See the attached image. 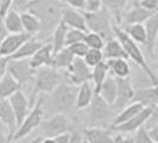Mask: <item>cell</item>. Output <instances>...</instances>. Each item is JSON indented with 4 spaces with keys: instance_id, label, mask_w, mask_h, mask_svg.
<instances>
[{
    "instance_id": "f546056e",
    "label": "cell",
    "mask_w": 158,
    "mask_h": 143,
    "mask_svg": "<svg viewBox=\"0 0 158 143\" xmlns=\"http://www.w3.org/2000/svg\"><path fill=\"white\" fill-rule=\"evenodd\" d=\"M68 26L61 20L57 24L54 31L51 33V46H52V51L56 54L57 51H60L61 49L65 47V37H67V32H68Z\"/></svg>"
},
{
    "instance_id": "9f6ffc18",
    "label": "cell",
    "mask_w": 158,
    "mask_h": 143,
    "mask_svg": "<svg viewBox=\"0 0 158 143\" xmlns=\"http://www.w3.org/2000/svg\"><path fill=\"white\" fill-rule=\"evenodd\" d=\"M152 86H153V88H155V91H156V93H157V95H158V82L155 84V85H152Z\"/></svg>"
},
{
    "instance_id": "603a6c76",
    "label": "cell",
    "mask_w": 158,
    "mask_h": 143,
    "mask_svg": "<svg viewBox=\"0 0 158 143\" xmlns=\"http://www.w3.org/2000/svg\"><path fill=\"white\" fill-rule=\"evenodd\" d=\"M99 95L110 105H113L117 99V79L113 75H108L102 82Z\"/></svg>"
},
{
    "instance_id": "f907efd6",
    "label": "cell",
    "mask_w": 158,
    "mask_h": 143,
    "mask_svg": "<svg viewBox=\"0 0 158 143\" xmlns=\"http://www.w3.org/2000/svg\"><path fill=\"white\" fill-rule=\"evenodd\" d=\"M83 136L80 131H73L70 136V142L69 143H82Z\"/></svg>"
},
{
    "instance_id": "d6986e66",
    "label": "cell",
    "mask_w": 158,
    "mask_h": 143,
    "mask_svg": "<svg viewBox=\"0 0 158 143\" xmlns=\"http://www.w3.org/2000/svg\"><path fill=\"white\" fill-rule=\"evenodd\" d=\"M52 60H54L52 46H51V43H47V44H43L30 57V63L35 69H37L40 67H44V66L52 67Z\"/></svg>"
},
{
    "instance_id": "f5cc1de1",
    "label": "cell",
    "mask_w": 158,
    "mask_h": 143,
    "mask_svg": "<svg viewBox=\"0 0 158 143\" xmlns=\"http://www.w3.org/2000/svg\"><path fill=\"white\" fill-rule=\"evenodd\" d=\"M32 0H16V2H15V5L17 6V10H22L23 11L25 6L29 4V2H31Z\"/></svg>"
},
{
    "instance_id": "e0dca14e",
    "label": "cell",
    "mask_w": 158,
    "mask_h": 143,
    "mask_svg": "<svg viewBox=\"0 0 158 143\" xmlns=\"http://www.w3.org/2000/svg\"><path fill=\"white\" fill-rule=\"evenodd\" d=\"M0 123H2L5 127L7 128L10 136L12 138V136L17 130V122L15 112L12 110V106H11L10 100L7 98H1L0 99Z\"/></svg>"
},
{
    "instance_id": "30bf717a",
    "label": "cell",
    "mask_w": 158,
    "mask_h": 143,
    "mask_svg": "<svg viewBox=\"0 0 158 143\" xmlns=\"http://www.w3.org/2000/svg\"><path fill=\"white\" fill-rule=\"evenodd\" d=\"M64 79L71 85L80 86L83 82L92 81V68L88 66L83 58L75 57L68 69H65Z\"/></svg>"
},
{
    "instance_id": "9c48e42d",
    "label": "cell",
    "mask_w": 158,
    "mask_h": 143,
    "mask_svg": "<svg viewBox=\"0 0 158 143\" xmlns=\"http://www.w3.org/2000/svg\"><path fill=\"white\" fill-rule=\"evenodd\" d=\"M7 72L22 86L35 80L36 69L30 63V58H10Z\"/></svg>"
},
{
    "instance_id": "ffe728a7",
    "label": "cell",
    "mask_w": 158,
    "mask_h": 143,
    "mask_svg": "<svg viewBox=\"0 0 158 143\" xmlns=\"http://www.w3.org/2000/svg\"><path fill=\"white\" fill-rule=\"evenodd\" d=\"M83 138L88 143H115L111 131L100 127H90L83 131Z\"/></svg>"
},
{
    "instance_id": "c3c4849f",
    "label": "cell",
    "mask_w": 158,
    "mask_h": 143,
    "mask_svg": "<svg viewBox=\"0 0 158 143\" xmlns=\"http://www.w3.org/2000/svg\"><path fill=\"white\" fill-rule=\"evenodd\" d=\"M7 35H8L7 29H6L5 24H4L2 18H0V46H1V43L4 42V40L7 37Z\"/></svg>"
},
{
    "instance_id": "d6a6232c",
    "label": "cell",
    "mask_w": 158,
    "mask_h": 143,
    "mask_svg": "<svg viewBox=\"0 0 158 143\" xmlns=\"http://www.w3.org/2000/svg\"><path fill=\"white\" fill-rule=\"evenodd\" d=\"M75 56L70 51L68 47H64L60 51L54 54V60H52V67L57 69H68L73 63Z\"/></svg>"
},
{
    "instance_id": "3957f363",
    "label": "cell",
    "mask_w": 158,
    "mask_h": 143,
    "mask_svg": "<svg viewBox=\"0 0 158 143\" xmlns=\"http://www.w3.org/2000/svg\"><path fill=\"white\" fill-rule=\"evenodd\" d=\"M64 75L61 74L57 68H54L51 66H44L36 69L35 73V87L33 92L31 93V99L29 100L30 107L36 103V95L40 94H50L61 82H63Z\"/></svg>"
},
{
    "instance_id": "8fae6325",
    "label": "cell",
    "mask_w": 158,
    "mask_h": 143,
    "mask_svg": "<svg viewBox=\"0 0 158 143\" xmlns=\"http://www.w3.org/2000/svg\"><path fill=\"white\" fill-rule=\"evenodd\" d=\"M117 79V99L113 104L115 111L123 110L131 102H133L135 88L128 78H115Z\"/></svg>"
},
{
    "instance_id": "681fc988",
    "label": "cell",
    "mask_w": 158,
    "mask_h": 143,
    "mask_svg": "<svg viewBox=\"0 0 158 143\" xmlns=\"http://www.w3.org/2000/svg\"><path fill=\"white\" fill-rule=\"evenodd\" d=\"M148 132L152 138V141L155 143H158V123L155 124L153 127H151L150 129H148Z\"/></svg>"
},
{
    "instance_id": "277c9868",
    "label": "cell",
    "mask_w": 158,
    "mask_h": 143,
    "mask_svg": "<svg viewBox=\"0 0 158 143\" xmlns=\"http://www.w3.org/2000/svg\"><path fill=\"white\" fill-rule=\"evenodd\" d=\"M79 86L71 85L67 81L61 82L49 94V107L55 113H69L75 109Z\"/></svg>"
},
{
    "instance_id": "5b68a950",
    "label": "cell",
    "mask_w": 158,
    "mask_h": 143,
    "mask_svg": "<svg viewBox=\"0 0 158 143\" xmlns=\"http://www.w3.org/2000/svg\"><path fill=\"white\" fill-rule=\"evenodd\" d=\"M86 19L88 31L99 33L105 41L114 37L113 32V17L108 10L101 6L98 11H82Z\"/></svg>"
},
{
    "instance_id": "5bb4252c",
    "label": "cell",
    "mask_w": 158,
    "mask_h": 143,
    "mask_svg": "<svg viewBox=\"0 0 158 143\" xmlns=\"http://www.w3.org/2000/svg\"><path fill=\"white\" fill-rule=\"evenodd\" d=\"M10 104L12 106V110L15 112V116H16V122H17V128L19 127L23 120L25 119V117L29 115V112L31 110L30 107V103L27 100V98L25 97L23 92L19 89L17 91L16 93L11 95L8 98Z\"/></svg>"
},
{
    "instance_id": "b9f144b4",
    "label": "cell",
    "mask_w": 158,
    "mask_h": 143,
    "mask_svg": "<svg viewBox=\"0 0 158 143\" xmlns=\"http://www.w3.org/2000/svg\"><path fill=\"white\" fill-rule=\"evenodd\" d=\"M157 123H158V104L153 106L150 117H149V119H148L146 123H145V128H146V129H150L151 127H153V125L157 124Z\"/></svg>"
},
{
    "instance_id": "8d00e7d4",
    "label": "cell",
    "mask_w": 158,
    "mask_h": 143,
    "mask_svg": "<svg viewBox=\"0 0 158 143\" xmlns=\"http://www.w3.org/2000/svg\"><path fill=\"white\" fill-rule=\"evenodd\" d=\"M83 60L90 68H93L96 64L102 62L105 60V57H103V53L101 49H89L87 51V54L83 57Z\"/></svg>"
},
{
    "instance_id": "db71d44e",
    "label": "cell",
    "mask_w": 158,
    "mask_h": 143,
    "mask_svg": "<svg viewBox=\"0 0 158 143\" xmlns=\"http://www.w3.org/2000/svg\"><path fill=\"white\" fill-rule=\"evenodd\" d=\"M40 143H55V141H54V138H51V137H44V138L40 141Z\"/></svg>"
},
{
    "instance_id": "484cf974",
    "label": "cell",
    "mask_w": 158,
    "mask_h": 143,
    "mask_svg": "<svg viewBox=\"0 0 158 143\" xmlns=\"http://www.w3.org/2000/svg\"><path fill=\"white\" fill-rule=\"evenodd\" d=\"M44 43L40 40H37L35 36L24 43L10 58H30Z\"/></svg>"
},
{
    "instance_id": "cb8c5ba5",
    "label": "cell",
    "mask_w": 158,
    "mask_h": 143,
    "mask_svg": "<svg viewBox=\"0 0 158 143\" xmlns=\"http://www.w3.org/2000/svg\"><path fill=\"white\" fill-rule=\"evenodd\" d=\"M128 0H102L101 6L110 11L113 19L117 25L121 24L123 15H124V8L127 5Z\"/></svg>"
},
{
    "instance_id": "7402d4cb",
    "label": "cell",
    "mask_w": 158,
    "mask_h": 143,
    "mask_svg": "<svg viewBox=\"0 0 158 143\" xmlns=\"http://www.w3.org/2000/svg\"><path fill=\"white\" fill-rule=\"evenodd\" d=\"M103 57L106 60H111V58H125L128 60L125 49L123 47V44L119 42L118 38H111V40L106 41L105 47L102 49Z\"/></svg>"
},
{
    "instance_id": "ee69618b",
    "label": "cell",
    "mask_w": 158,
    "mask_h": 143,
    "mask_svg": "<svg viewBox=\"0 0 158 143\" xmlns=\"http://www.w3.org/2000/svg\"><path fill=\"white\" fill-rule=\"evenodd\" d=\"M11 136L8 129L2 123H0V143H11Z\"/></svg>"
},
{
    "instance_id": "4fadbf2b",
    "label": "cell",
    "mask_w": 158,
    "mask_h": 143,
    "mask_svg": "<svg viewBox=\"0 0 158 143\" xmlns=\"http://www.w3.org/2000/svg\"><path fill=\"white\" fill-rule=\"evenodd\" d=\"M31 36L27 32H19V33H8L7 37L0 46V56L11 57L19 48L23 46L27 40H30Z\"/></svg>"
},
{
    "instance_id": "ab89813d",
    "label": "cell",
    "mask_w": 158,
    "mask_h": 143,
    "mask_svg": "<svg viewBox=\"0 0 158 143\" xmlns=\"http://www.w3.org/2000/svg\"><path fill=\"white\" fill-rule=\"evenodd\" d=\"M133 140H135V143H155L149 135L148 129L145 128V125L137 130V134H135V137Z\"/></svg>"
},
{
    "instance_id": "836d02e7",
    "label": "cell",
    "mask_w": 158,
    "mask_h": 143,
    "mask_svg": "<svg viewBox=\"0 0 158 143\" xmlns=\"http://www.w3.org/2000/svg\"><path fill=\"white\" fill-rule=\"evenodd\" d=\"M108 72L110 71L106 64V61H102L92 68V81H93L95 94H99L102 82L108 76Z\"/></svg>"
},
{
    "instance_id": "680465c9",
    "label": "cell",
    "mask_w": 158,
    "mask_h": 143,
    "mask_svg": "<svg viewBox=\"0 0 158 143\" xmlns=\"http://www.w3.org/2000/svg\"><path fill=\"white\" fill-rule=\"evenodd\" d=\"M15 2H16V0H15Z\"/></svg>"
},
{
    "instance_id": "1f68e13d",
    "label": "cell",
    "mask_w": 158,
    "mask_h": 143,
    "mask_svg": "<svg viewBox=\"0 0 158 143\" xmlns=\"http://www.w3.org/2000/svg\"><path fill=\"white\" fill-rule=\"evenodd\" d=\"M20 85L8 72L2 76V79L0 80V99L1 98H10L13 93H16L17 91L20 89Z\"/></svg>"
},
{
    "instance_id": "2e32d148",
    "label": "cell",
    "mask_w": 158,
    "mask_h": 143,
    "mask_svg": "<svg viewBox=\"0 0 158 143\" xmlns=\"http://www.w3.org/2000/svg\"><path fill=\"white\" fill-rule=\"evenodd\" d=\"M157 11H151L148 8H144L140 6L137 1L135 2L133 7L128 10L123 15V20L121 24L124 25H130V24H144L152 15H155Z\"/></svg>"
},
{
    "instance_id": "ac0fdd59",
    "label": "cell",
    "mask_w": 158,
    "mask_h": 143,
    "mask_svg": "<svg viewBox=\"0 0 158 143\" xmlns=\"http://www.w3.org/2000/svg\"><path fill=\"white\" fill-rule=\"evenodd\" d=\"M146 30V44L145 48L152 58H155V43L158 36V11L144 23Z\"/></svg>"
},
{
    "instance_id": "e575fe53",
    "label": "cell",
    "mask_w": 158,
    "mask_h": 143,
    "mask_svg": "<svg viewBox=\"0 0 158 143\" xmlns=\"http://www.w3.org/2000/svg\"><path fill=\"white\" fill-rule=\"evenodd\" d=\"M124 31L138 44H146V30L144 24H130L125 25Z\"/></svg>"
},
{
    "instance_id": "4dcf8cb0",
    "label": "cell",
    "mask_w": 158,
    "mask_h": 143,
    "mask_svg": "<svg viewBox=\"0 0 158 143\" xmlns=\"http://www.w3.org/2000/svg\"><path fill=\"white\" fill-rule=\"evenodd\" d=\"M133 102H138L144 106H155L158 104V95L153 86L140 88L138 91H135Z\"/></svg>"
},
{
    "instance_id": "52a82bcc",
    "label": "cell",
    "mask_w": 158,
    "mask_h": 143,
    "mask_svg": "<svg viewBox=\"0 0 158 143\" xmlns=\"http://www.w3.org/2000/svg\"><path fill=\"white\" fill-rule=\"evenodd\" d=\"M87 109L89 112V122H90V127H100L103 128L108 120L112 119L113 122V112L115 111L113 105L107 104L99 94H95L90 105Z\"/></svg>"
},
{
    "instance_id": "6da1fadb",
    "label": "cell",
    "mask_w": 158,
    "mask_h": 143,
    "mask_svg": "<svg viewBox=\"0 0 158 143\" xmlns=\"http://www.w3.org/2000/svg\"><path fill=\"white\" fill-rule=\"evenodd\" d=\"M62 0H32L23 11H29L37 17L42 23L40 33H52L62 18Z\"/></svg>"
},
{
    "instance_id": "7bdbcfd3",
    "label": "cell",
    "mask_w": 158,
    "mask_h": 143,
    "mask_svg": "<svg viewBox=\"0 0 158 143\" xmlns=\"http://www.w3.org/2000/svg\"><path fill=\"white\" fill-rule=\"evenodd\" d=\"M15 0H0V18H4L8 11L12 8Z\"/></svg>"
},
{
    "instance_id": "f6af8a7d",
    "label": "cell",
    "mask_w": 158,
    "mask_h": 143,
    "mask_svg": "<svg viewBox=\"0 0 158 143\" xmlns=\"http://www.w3.org/2000/svg\"><path fill=\"white\" fill-rule=\"evenodd\" d=\"M101 1L102 0H86L87 2L86 11H98L99 8H101Z\"/></svg>"
},
{
    "instance_id": "7a4b0ae2",
    "label": "cell",
    "mask_w": 158,
    "mask_h": 143,
    "mask_svg": "<svg viewBox=\"0 0 158 143\" xmlns=\"http://www.w3.org/2000/svg\"><path fill=\"white\" fill-rule=\"evenodd\" d=\"M113 32H114L115 38H118L119 42L123 44V47L125 49L128 58H131L137 66H139V68H142V71L146 74L148 79L152 82V85L157 84L158 78L156 76V74L151 71L150 66H149V62L146 61L145 56L143 54L142 49L138 46V43H135V41L132 40L126 32L124 31V29L120 28L117 24L113 25Z\"/></svg>"
},
{
    "instance_id": "7c38bea8",
    "label": "cell",
    "mask_w": 158,
    "mask_h": 143,
    "mask_svg": "<svg viewBox=\"0 0 158 143\" xmlns=\"http://www.w3.org/2000/svg\"><path fill=\"white\" fill-rule=\"evenodd\" d=\"M152 109H153V106H144V109L138 115H135V117H132L131 119H128L121 124L112 125L111 129L114 131H118V132H135L139 128L145 125L146 120L149 119L151 112H152Z\"/></svg>"
},
{
    "instance_id": "ba28073f",
    "label": "cell",
    "mask_w": 158,
    "mask_h": 143,
    "mask_svg": "<svg viewBox=\"0 0 158 143\" xmlns=\"http://www.w3.org/2000/svg\"><path fill=\"white\" fill-rule=\"evenodd\" d=\"M40 128L42 135L51 138L64 132H71V123L65 113H55L49 119H43Z\"/></svg>"
},
{
    "instance_id": "7dc6e473",
    "label": "cell",
    "mask_w": 158,
    "mask_h": 143,
    "mask_svg": "<svg viewBox=\"0 0 158 143\" xmlns=\"http://www.w3.org/2000/svg\"><path fill=\"white\" fill-rule=\"evenodd\" d=\"M70 136L71 132H64V134H61V135L54 137V141H55V143H69L70 142Z\"/></svg>"
},
{
    "instance_id": "11a10c76",
    "label": "cell",
    "mask_w": 158,
    "mask_h": 143,
    "mask_svg": "<svg viewBox=\"0 0 158 143\" xmlns=\"http://www.w3.org/2000/svg\"><path fill=\"white\" fill-rule=\"evenodd\" d=\"M155 57L158 58V36L156 38V43H155Z\"/></svg>"
},
{
    "instance_id": "83f0119b",
    "label": "cell",
    "mask_w": 158,
    "mask_h": 143,
    "mask_svg": "<svg viewBox=\"0 0 158 143\" xmlns=\"http://www.w3.org/2000/svg\"><path fill=\"white\" fill-rule=\"evenodd\" d=\"M143 109H144V105L140 103H138V102H132V103H130L113 118L112 125H118V124H121V123L126 122L128 119H131L132 117H135V115H138Z\"/></svg>"
},
{
    "instance_id": "6f0895ef",
    "label": "cell",
    "mask_w": 158,
    "mask_h": 143,
    "mask_svg": "<svg viewBox=\"0 0 158 143\" xmlns=\"http://www.w3.org/2000/svg\"><path fill=\"white\" fill-rule=\"evenodd\" d=\"M82 143H88V142L86 141V140H85V138H83V141H82Z\"/></svg>"
},
{
    "instance_id": "9a60e30c",
    "label": "cell",
    "mask_w": 158,
    "mask_h": 143,
    "mask_svg": "<svg viewBox=\"0 0 158 143\" xmlns=\"http://www.w3.org/2000/svg\"><path fill=\"white\" fill-rule=\"evenodd\" d=\"M61 20L70 29H79V30H82L85 32L88 31L83 13L80 12L79 10H75V8L64 5V7L62 8V18H61Z\"/></svg>"
},
{
    "instance_id": "4316f807",
    "label": "cell",
    "mask_w": 158,
    "mask_h": 143,
    "mask_svg": "<svg viewBox=\"0 0 158 143\" xmlns=\"http://www.w3.org/2000/svg\"><path fill=\"white\" fill-rule=\"evenodd\" d=\"M20 17H22V24H23L24 32H27L31 36H36V35L42 32V23H40V20L35 15H32L31 12L22 11Z\"/></svg>"
},
{
    "instance_id": "74e56055",
    "label": "cell",
    "mask_w": 158,
    "mask_h": 143,
    "mask_svg": "<svg viewBox=\"0 0 158 143\" xmlns=\"http://www.w3.org/2000/svg\"><path fill=\"white\" fill-rule=\"evenodd\" d=\"M85 36H86L85 31L69 28L68 32H67V37H65V47H69V46L74 44V43H77V42H83Z\"/></svg>"
},
{
    "instance_id": "44dd1931",
    "label": "cell",
    "mask_w": 158,
    "mask_h": 143,
    "mask_svg": "<svg viewBox=\"0 0 158 143\" xmlns=\"http://www.w3.org/2000/svg\"><path fill=\"white\" fill-rule=\"evenodd\" d=\"M95 95L94 86L90 85V82H83L82 85L79 86L77 89V95H76V105L75 109L76 110H85L90 105L93 98Z\"/></svg>"
},
{
    "instance_id": "8992f818",
    "label": "cell",
    "mask_w": 158,
    "mask_h": 143,
    "mask_svg": "<svg viewBox=\"0 0 158 143\" xmlns=\"http://www.w3.org/2000/svg\"><path fill=\"white\" fill-rule=\"evenodd\" d=\"M43 104H44V94H40L35 105L32 106L29 115L25 117L23 123L17 128L16 132L12 136V141L11 142H16L24 138L25 136L31 134L35 129L40 127L43 117H44V111H43Z\"/></svg>"
},
{
    "instance_id": "60d3db41",
    "label": "cell",
    "mask_w": 158,
    "mask_h": 143,
    "mask_svg": "<svg viewBox=\"0 0 158 143\" xmlns=\"http://www.w3.org/2000/svg\"><path fill=\"white\" fill-rule=\"evenodd\" d=\"M64 4L69 7H73L79 11H86L87 10V2L86 0H62Z\"/></svg>"
},
{
    "instance_id": "816d5d0a",
    "label": "cell",
    "mask_w": 158,
    "mask_h": 143,
    "mask_svg": "<svg viewBox=\"0 0 158 143\" xmlns=\"http://www.w3.org/2000/svg\"><path fill=\"white\" fill-rule=\"evenodd\" d=\"M114 140H115V143H135V140L127 138V137H124V136H121V135L115 136Z\"/></svg>"
},
{
    "instance_id": "d4e9b609",
    "label": "cell",
    "mask_w": 158,
    "mask_h": 143,
    "mask_svg": "<svg viewBox=\"0 0 158 143\" xmlns=\"http://www.w3.org/2000/svg\"><path fill=\"white\" fill-rule=\"evenodd\" d=\"M108 71L112 72L115 78H128L131 74V67L125 58H111L106 60Z\"/></svg>"
},
{
    "instance_id": "f35d334b",
    "label": "cell",
    "mask_w": 158,
    "mask_h": 143,
    "mask_svg": "<svg viewBox=\"0 0 158 143\" xmlns=\"http://www.w3.org/2000/svg\"><path fill=\"white\" fill-rule=\"evenodd\" d=\"M68 48L70 49V51L74 54L75 57H81V58H83L85 55L87 54V51L89 50V48H88V46L85 43V42H77V43H74V44L69 46Z\"/></svg>"
},
{
    "instance_id": "bcb514c9",
    "label": "cell",
    "mask_w": 158,
    "mask_h": 143,
    "mask_svg": "<svg viewBox=\"0 0 158 143\" xmlns=\"http://www.w3.org/2000/svg\"><path fill=\"white\" fill-rule=\"evenodd\" d=\"M10 57H4V56H0V80L2 79V76L6 74L7 72V63Z\"/></svg>"
},
{
    "instance_id": "f1b7e54d",
    "label": "cell",
    "mask_w": 158,
    "mask_h": 143,
    "mask_svg": "<svg viewBox=\"0 0 158 143\" xmlns=\"http://www.w3.org/2000/svg\"><path fill=\"white\" fill-rule=\"evenodd\" d=\"M2 20H4V24H5L6 29H7L8 33L24 32L20 12H18L17 8H11L6 13V16L2 18Z\"/></svg>"
},
{
    "instance_id": "d590c367",
    "label": "cell",
    "mask_w": 158,
    "mask_h": 143,
    "mask_svg": "<svg viewBox=\"0 0 158 143\" xmlns=\"http://www.w3.org/2000/svg\"><path fill=\"white\" fill-rule=\"evenodd\" d=\"M83 42L87 44L89 49H101V50L103 49L105 43H106V41L103 40L99 33H95V32L92 31L86 32Z\"/></svg>"
}]
</instances>
